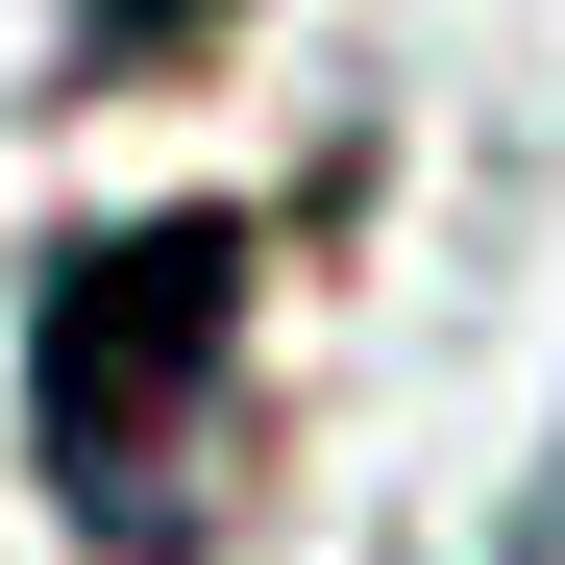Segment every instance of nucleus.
<instances>
[{
	"mask_svg": "<svg viewBox=\"0 0 565 565\" xmlns=\"http://www.w3.org/2000/svg\"><path fill=\"white\" fill-rule=\"evenodd\" d=\"M222 443H246V222L148 198L74 222L25 296V467L99 565H198L222 541Z\"/></svg>",
	"mask_w": 565,
	"mask_h": 565,
	"instance_id": "obj_1",
	"label": "nucleus"
}]
</instances>
